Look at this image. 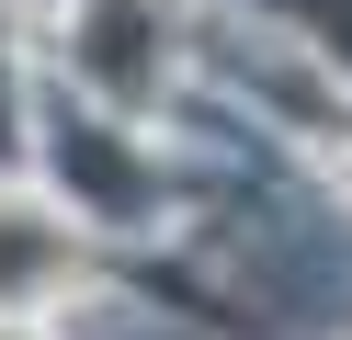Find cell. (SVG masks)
<instances>
[{
	"label": "cell",
	"mask_w": 352,
	"mask_h": 340,
	"mask_svg": "<svg viewBox=\"0 0 352 340\" xmlns=\"http://www.w3.org/2000/svg\"><path fill=\"white\" fill-rule=\"evenodd\" d=\"M80 284V216L46 193H0V317H46Z\"/></svg>",
	"instance_id": "obj_1"
},
{
	"label": "cell",
	"mask_w": 352,
	"mask_h": 340,
	"mask_svg": "<svg viewBox=\"0 0 352 340\" xmlns=\"http://www.w3.org/2000/svg\"><path fill=\"white\" fill-rule=\"evenodd\" d=\"M318 159L341 170V193H352V91H329V113H318Z\"/></svg>",
	"instance_id": "obj_2"
},
{
	"label": "cell",
	"mask_w": 352,
	"mask_h": 340,
	"mask_svg": "<svg viewBox=\"0 0 352 340\" xmlns=\"http://www.w3.org/2000/svg\"><path fill=\"white\" fill-rule=\"evenodd\" d=\"M0 340H46V329H34V317H0Z\"/></svg>",
	"instance_id": "obj_3"
}]
</instances>
